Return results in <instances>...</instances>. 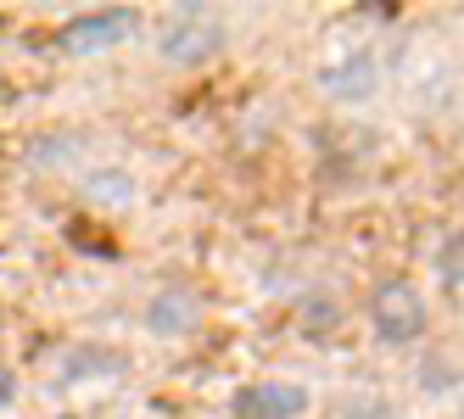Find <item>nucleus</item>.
Returning a JSON list of instances; mask_svg holds the SVG:
<instances>
[{
	"instance_id": "f257e3e1",
	"label": "nucleus",
	"mask_w": 464,
	"mask_h": 419,
	"mask_svg": "<svg viewBox=\"0 0 464 419\" xmlns=\"http://www.w3.org/2000/svg\"><path fill=\"white\" fill-rule=\"evenodd\" d=\"M218 51H224V23L213 12H179L162 28V62H174V68H202Z\"/></svg>"
},
{
	"instance_id": "f03ea898",
	"label": "nucleus",
	"mask_w": 464,
	"mask_h": 419,
	"mask_svg": "<svg viewBox=\"0 0 464 419\" xmlns=\"http://www.w3.org/2000/svg\"><path fill=\"white\" fill-rule=\"evenodd\" d=\"M370 319H375L381 341H414L425 330V302H420V291H409L403 280H392V285H381V291H375Z\"/></svg>"
},
{
	"instance_id": "7ed1b4c3",
	"label": "nucleus",
	"mask_w": 464,
	"mask_h": 419,
	"mask_svg": "<svg viewBox=\"0 0 464 419\" xmlns=\"http://www.w3.org/2000/svg\"><path fill=\"white\" fill-rule=\"evenodd\" d=\"M308 408V392L291 380H252L229 397V414L236 419H296Z\"/></svg>"
},
{
	"instance_id": "20e7f679",
	"label": "nucleus",
	"mask_w": 464,
	"mask_h": 419,
	"mask_svg": "<svg viewBox=\"0 0 464 419\" xmlns=\"http://www.w3.org/2000/svg\"><path fill=\"white\" fill-rule=\"evenodd\" d=\"M129 23H135V12H90V17H73L68 34H62V45H68V51H107L112 40L129 34Z\"/></svg>"
},
{
	"instance_id": "39448f33",
	"label": "nucleus",
	"mask_w": 464,
	"mask_h": 419,
	"mask_svg": "<svg viewBox=\"0 0 464 419\" xmlns=\"http://www.w3.org/2000/svg\"><path fill=\"white\" fill-rule=\"evenodd\" d=\"M196 325V297L185 291H157L151 308H146V330L151 336H185Z\"/></svg>"
}]
</instances>
